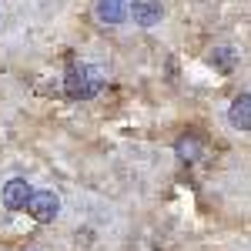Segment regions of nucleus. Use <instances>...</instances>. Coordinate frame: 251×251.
Returning a JSON list of instances; mask_svg holds the SVG:
<instances>
[{"label": "nucleus", "mask_w": 251, "mask_h": 251, "mask_svg": "<svg viewBox=\"0 0 251 251\" xmlns=\"http://www.w3.org/2000/svg\"><path fill=\"white\" fill-rule=\"evenodd\" d=\"M100 87V74L94 67H84V64H71L67 74H64V91L67 97H94Z\"/></svg>", "instance_id": "f257e3e1"}, {"label": "nucleus", "mask_w": 251, "mask_h": 251, "mask_svg": "<svg viewBox=\"0 0 251 251\" xmlns=\"http://www.w3.org/2000/svg\"><path fill=\"white\" fill-rule=\"evenodd\" d=\"M60 211V201L54 191H30V198H27V214L34 218V221H40V225H47V221H54Z\"/></svg>", "instance_id": "f03ea898"}, {"label": "nucleus", "mask_w": 251, "mask_h": 251, "mask_svg": "<svg viewBox=\"0 0 251 251\" xmlns=\"http://www.w3.org/2000/svg\"><path fill=\"white\" fill-rule=\"evenodd\" d=\"M27 198H30V184L24 177H10L3 184V204H7V211H24Z\"/></svg>", "instance_id": "7ed1b4c3"}, {"label": "nucleus", "mask_w": 251, "mask_h": 251, "mask_svg": "<svg viewBox=\"0 0 251 251\" xmlns=\"http://www.w3.org/2000/svg\"><path fill=\"white\" fill-rule=\"evenodd\" d=\"M97 20L100 24H124L127 20V3L124 0H97Z\"/></svg>", "instance_id": "20e7f679"}, {"label": "nucleus", "mask_w": 251, "mask_h": 251, "mask_svg": "<svg viewBox=\"0 0 251 251\" xmlns=\"http://www.w3.org/2000/svg\"><path fill=\"white\" fill-rule=\"evenodd\" d=\"M228 121H231L238 131H251V94H241L234 100L231 111H228Z\"/></svg>", "instance_id": "39448f33"}, {"label": "nucleus", "mask_w": 251, "mask_h": 251, "mask_svg": "<svg viewBox=\"0 0 251 251\" xmlns=\"http://www.w3.org/2000/svg\"><path fill=\"white\" fill-rule=\"evenodd\" d=\"M161 14H164V7L157 0H137L134 3V24H141V27H154Z\"/></svg>", "instance_id": "423d86ee"}, {"label": "nucleus", "mask_w": 251, "mask_h": 251, "mask_svg": "<svg viewBox=\"0 0 251 251\" xmlns=\"http://www.w3.org/2000/svg\"><path fill=\"white\" fill-rule=\"evenodd\" d=\"M177 157H181V161H188V164L198 161V157H201V141H198L194 134L177 137Z\"/></svg>", "instance_id": "0eeeda50"}, {"label": "nucleus", "mask_w": 251, "mask_h": 251, "mask_svg": "<svg viewBox=\"0 0 251 251\" xmlns=\"http://www.w3.org/2000/svg\"><path fill=\"white\" fill-rule=\"evenodd\" d=\"M208 64L218 67V71H231L234 67V50L231 47H214L211 54H208Z\"/></svg>", "instance_id": "6e6552de"}]
</instances>
